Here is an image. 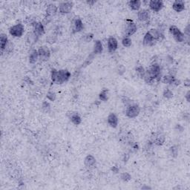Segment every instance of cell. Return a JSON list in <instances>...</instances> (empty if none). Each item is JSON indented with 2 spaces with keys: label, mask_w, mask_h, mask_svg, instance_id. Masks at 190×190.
I'll use <instances>...</instances> for the list:
<instances>
[{
  "label": "cell",
  "mask_w": 190,
  "mask_h": 190,
  "mask_svg": "<svg viewBox=\"0 0 190 190\" xmlns=\"http://www.w3.org/2000/svg\"><path fill=\"white\" fill-rule=\"evenodd\" d=\"M161 77H162V73H161V66L157 63H154L150 66L149 68L146 70V74L143 80L146 83L151 85L154 83V81H161Z\"/></svg>",
  "instance_id": "cell-1"
},
{
  "label": "cell",
  "mask_w": 190,
  "mask_h": 190,
  "mask_svg": "<svg viewBox=\"0 0 190 190\" xmlns=\"http://www.w3.org/2000/svg\"><path fill=\"white\" fill-rule=\"evenodd\" d=\"M71 73L67 69L56 70L52 69L51 71V80L55 84H63L68 81L71 77Z\"/></svg>",
  "instance_id": "cell-2"
},
{
  "label": "cell",
  "mask_w": 190,
  "mask_h": 190,
  "mask_svg": "<svg viewBox=\"0 0 190 190\" xmlns=\"http://www.w3.org/2000/svg\"><path fill=\"white\" fill-rule=\"evenodd\" d=\"M169 32L172 35L177 42H182L186 39V36H185L184 34L175 25L170 26Z\"/></svg>",
  "instance_id": "cell-3"
},
{
  "label": "cell",
  "mask_w": 190,
  "mask_h": 190,
  "mask_svg": "<svg viewBox=\"0 0 190 190\" xmlns=\"http://www.w3.org/2000/svg\"><path fill=\"white\" fill-rule=\"evenodd\" d=\"M140 112H141V107L139 105L133 103L127 106L126 114L129 118H135L139 115Z\"/></svg>",
  "instance_id": "cell-4"
},
{
  "label": "cell",
  "mask_w": 190,
  "mask_h": 190,
  "mask_svg": "<svg viewBox=\"0 0 190 190\" xmlns=\"http://www.w3.org/2000/svg\"><path fill=\"white\" fill-rule=\"evenodd\" d=\"M25 32V27L22 24L19 23L10 28L9 33L14 37H21Z\"/></svg>",
  "instance_id": "cell-5"
},
{
  "label": "cell",
  "mask_w": 190,
  "mask_h": 190,
  "mask_svg": "<svg viewBox=\"0 0 190 190\" xmlns=\"http://www.w3.org/2000/svg\"><path fill=\"white\" fill-rule=\"evenodd\" d=\"M137 30V28L135 23L132 20H131V19H127L126 20V28H125V34H126V36L129 37L130 36L135 34Z\"/></svg>",
  "instance_id": "cell-6"
},
{
  "label": "cell",
  "mask_w": 190,
  "mask_h": 190,
  "mask_svg": "<svg viewBox=\"0 0 190 190\" xmlns=\"http://www.w3.org/2000/svg\"><path fill=\"white\" fill-rule=\"evenodd\" d=\"M38 54H39V59L41 61L45 62L48 60L51 56V51L47 46H41L38 50Z\"/></svg>",
  "instance_id": "cell-7"
},
{
  "label": "cell",
  "mask_w": 190,
  "mask_h": 190,
  "mask_svg": "<svg viewBox=\"0 0 190 190\" xmlns=\"http://www.w3.org/2000/svg\"><path fill=\"white\" fill-rule=\"evenodd\" d=\"M73 6H74V3L71 2H62L59 4L58 9H59L61 14H66L71 12Z\"/></svg>",
  "instance_id": "cell-8"
},
{
  "label": "cell",
  "mask_w": 190,
  "mask_h": 190,
  "mask_svg": "<svg viewBox=\"0 0 190 190\" xmlns=\"http://www.w3.org/2000/svg\"><path fill=\"white\" fill-rule=\"evenodd\" d=\"M84 28L83 22L80 18H75L72 22V34H76V33L80 32Z\"/></svg>",
  "instance_id": "cell-9"
},
{
  "label": "cell",
  "mask_w": 190,
  "mask_h": 190,
  "mask_svg": "<svg viewBox=\"0 0 190 190\" xmlns=\"http://www.w3.org/2000/svg\"><path fill=\"white\" fill-rule=\"evenodd\" d=\"M164 6L163 2L161 0H152L149 2V8L154 12H159Z\"/></svg>",
  "instance_id": "cell-10"
},
{
  "label": "cell",
  "mask_w": 190,
  "mask_h": 190,
  "mask_svg": "<svg viewBox=\"0 0 190 190\" xmlns=\"http://www.w3.org/2000/svg\"><path fill=\"white\" fill-rule=\"evenodd\" d=\"M149 34L152 36V37L155 39V41L161 42L165 38L164 34L163 33V30L160 29H151L149 31Z\"/></svg>",
  "instance_id": "cell-11"
},
{
  "label": "cell",
  "mask_w": 190,
  "mask_h": 190,
  "mask_svg": "<svg viewBox=\"0 0 190 190\" xmlns=\"http://www.w3.org/2000/svg\"><path fill=\"white\" fill-rule=\"evenodd\" d=\"M33 28H34V32L38 36H42L43 34H45V27H44V25L42 24V22H36L34 23L32 25Z\"/></svg>",
  "instance_id": "cell-12"
},
{
  "label": "cell",
  "mask_w": 190,
  "mask_h": 190,
  "mask_svg": "<svg viewBox=\"0 0 190 190\" xmlns=\"http://www.w3.org/2000/svg\"><path fill=\"white\" fill-rule=\"evenodd\" d=\"M118 42L116 38L111 36L108 39V50L110 53H113L117 49Z\"/></svg>",
  "instance_id": "cell-13"
},
{
  "label": "cell",
  "mask_w": 190,
  "mask_h": 190,
  "mask_svg": "<svg viewBox=\"0 0 190 190\" xmlns=\"http://www.w3.org/2000/svg\"><path fill=\"white\" fill-rule=\"evenodd\" d=\"M58 11V8L56 5L50 4L48 5L47 8H46V16L52 19L53 16H54L56 14Z\"/></svg>",
  "instance_id": "cell-14"
},
{
  "label": "cell",
  "mask_w": 190,
  "mask_h": 190,
  "mask_svg": "<svg viewBox=\"0 0 190 190\" xmlns=\"http://www.w3.org/2000/svg\"><path fill=\"white\" fill-rule=\"evenodd\" d=\"M156 41L154 38L152 37L151 34H149V32L148 31L146 34H145L144 38H143V43L145 46H153L155 44Z\"/></svg>",
  "instance_id": "cell-15"
},
{
  "label": "cell",
  "mask_w": 190,
  "mask_h": 190,
  "mask_svg": "<svg viewBox=\"0 0 190 190\" xmlns=\"http://www.w3.org/2000/svg\"><path fill=\"white\" fill-rule=\"evenodd\" d=\"M84 164L87 168H94L95 165H96V159L94 156L88 154L86 157L84 159Z\"/></svg>",
  "instance_id": "cell-16"
},
{
  "label": "cell",
  "mask_w": 190,
  "mask_h": 190,
  "mask_svg": "<svg viewBox=\"0 0 190 190\" xmlns=\"http://www.w3.org/2000/svg\"><path fill=\"white\" fill-rule=\"evenodd\" d=\"M107 122L108 124L112 128H117L118 125V117L114 113H111L107 117Z\"/></svg>",
  "instance_id": "cell-17"
},
{
  "label": "cell",
  "mask_w": 190,
  "mask_h": 190,
  "mask_svg": "<svg viewBox=\"0 0 190 190\" xmlns=\"http://www.w3.org/2000/svg\"><path fill=\"white\" fill-rule=\"evenodd\" d=\"M172 8L176 12H181V11H183L185 9L184 2L181 1V0H176L172 4Z\"/></svg>",
  "instance_id": "cell-18"
},
{
  "label": "cell",
  "mask_w": 190,
  "mask_h": 190,
  "mask_svg": "<svg viewBox=\"0 0 190 190\" xmlns=\"http://www.w3.org/2000/svg\"><path fill=\"white\" fill-rule=\"evenodd\" d=\"M137 17L138 19L141 22L147 21L150 17L149 11L146 9L141 10V11H140L139 12L137 13Z\"/></svg>",
  "instance_id": "cell-19"
},
{
  "label": "cell",
  "mask_w": 190,
  "mask_h": 190,
  "mask_svg": "<svg viewBox=\"0 0 190 190\" xmlns=\"http://www.w3.org/2000/svg\"><path fill=\"white\" fill-rule=\"evenodd\" d=\"M69 119L71 121V123H74L76 126H78L82 123L81 117L79 115L77 112H71L70 113Z\"/></svg>",
  "instance_id": "cell-20"
},
{
  "label": "cell",
  "mask_w": 190,
  "mask_h": 190,
  "mask_svg": "<svg viewBox=\"0 0 190 190\" xmlns=\"http://www.w3.org/2000/svg\"><path fill=\"white\" fill-rule=\"evenodd\" d=\"M38 39H39V36H37L34 31L32 32L29 33L27 36V43L30 46H32V45L35 44V43L37 42Z\"/></svg>",
  "instance_id": "cell-21"
},
{
  "label": "cell",
  "mask_w": 190,
  "mask_h": 190,
  "mask_svg": "<svg viewBox=\"0 0 190 190\" xmlns=\"http://www.w3.org/2000/svg\"><path fill=\"white\" fill-rule=\"evenodd\" d=\"M154 137L153 138L152 143L157 146H162L165 142V137L161 134H155Z\"/></svg>",
  "instance_id": "cell-22"
},
{
  "label": "cell",
  "mask_w": 190,
  "mask_h": 190,
  "mask_svg": "<svg viewBox=\"0 0 190 190\" xmlns=\"http://www.w3.org/2000/svg\"><path fill=\"white\" fill-rule=\"evenodd\" d=\"M29 63L31 64H34L37 62L38 59H39V54H38V51H36V49L32 50L31 51L29 54Z\"/></svg>",
  "instance_id": "cell-23"
},
{
  "label": "cell",
  "mask_w": 190,
  "mask_h": 190,
  "mask_svg": "<svg viewBox=\"0 0 190 190\" xmlns=\"http://www.w3.org/2000/svg\"><path fill=\"white\" fill-rule=\"evenodd\" d=\"M103 45L100 40H96L94 42V50H93V54H100L103 52Z\"/></svg>",
  "instance_id": "cell-24"
},
{
  "label": "cell",
  "mask_w": 190,
  "mask_h": 190,
  "mask_svg": "<svg viewBox=\"0 0 190 190\" xmlns=\"http://www.w3.org/2000/svg\"><path fill=\"white\" fill-rule=\"evenodd\" d=\"M8 39L7 35L5 34H2L0 36V44H1V49L2 51H3L5 50V48H6V46L8 44Z\"/></svg>",
  "instance_id": "cell-25"
},
{
  "label": "cell",
  "mask_w": 190,
  "mask_h": 190,
  "mask_svg": "<svg viewBox=\"0 0 190 190\" xmlns=\"http://www.w3.org/2000/svg\"><path fill=\"white\" fill-rule=\"evenodd\" d=\"M129 7L133 11H138L141 6V2L140 0H134V1L129 2Z\"/></svg>",
  "instance_id": "cell-26"
},
{
  "label": "cell",
  "mask_w": 190,
  "mask_h": 190,
  "mask_svg": "<svg viewBox=\"0 0 190 190\" xmlns=\"http://www.w3.org/2000/svg\"><path fill=\"white\" fill-rule=\"evenodd\" d=\"M99 99L103 102L108 101V100H109V90L107 88H104L101 91V92L99 94Z\"/></svg>",
  "instance_id": "cell-27"
},
{
  "label": "cell",
  "mask_w": 190,
  "mask_h": 190,
  "mask_svg": "<svg viewBox=\"0 0 190 190\" xmlns=\"http://www.w3.org/2000/svg\"><path fill=\"white\" fill-rule=\"evenodd\" d=\"M175 80V76H171V75L168 74V75H165L163 77V83H165V84H169V85H173V83H174Z\"/></svg>",
  "instance_id": "cell-28"
},
{
  "label": "cell",
  "mask_w": 190,
  "mask_h": 190,
  "mask_svg": "<svg viewBox=\"0 0 190 190\" xmlns=\"http://www.w3.org/2000/svg\"><path fill=\"white\" fill-rule=\"evenodd\" d=\"M136 72L141 79H143V78H144L145 74H146V70H145V68H143L142 66H140L136 68Z\"/></svg>",
  "instance_id": "cell-29"
},
{
  "label": "cell",
  "mask_w": 190,
  "mask_h": 190,
  "mask_svg": "<svg viewBox=\"0 0 190 190\" xmlns=\"http://www.w3.org/2000/svg\"><path fill=\"white\" fill-rule=\"evenodd\" d=\"M163 97L166 98V99H171L173 97V93L169 88H165V90L163 91Z\"/></svg>",
  "instance_id": "cell-30"
},
{
  "label": "cell",
  "mask_w": 190,
  "mask_h": 190,
  "mask_svg": "<svg viewBox=\"0 0 190 190\" xmlns=\"http://www.w3.org/2000/svg\"><path fill=\"white\" fill-rule=\"evenodd\" d=\"M122 44L124 47L129 48L131 46V39L128 36H125L122 39Z\"/></svg>",
  "instance_id": "cell-31"
},
{
  "label": "cell",
  "mask_w": 190,
  "mask_h": 190,
  "mask_svg": "<svg viewBox=\"0 0 190 190\" xmlns=\"http://www.w3.org/2000/svg\"><path fill=\"white\" fill-rule=\"evenodd\" d=\"M169 152H170V154H171V157H173V158H176V157L178 156V147H177V146H171V147L169 149Z\"/></svg>",
  "instance_id": "cell-32"
},
{
  "label": "cell",
  "mask_w": 190,
  "mask_h": 190,
  "mask_svg": "<svg viewBox=\"0 0 190 190\" xmlns=\"http://www.w3.org/2000/svg\"><path fill=\"white\" fill-rule=\"evenodd\" d=\"M120 178L121 180L123 181H125V182H127V181H129L131 180V175L129 174V173L128 172H124V173H122L120 175Z\"/></svg>",
  "instance_id": "cell-33"
},
{
  "label": "cell",
  "mask_w": 190,
  "mask_h": 190,
  "mask_svg": "<svg viewBox=\"0 0 190 190\" xmlns=\"http://www.w3.org/2000/svg\"><path fill=\"white\" fill-rule=\"evenodd\" d=\"M56 95L54 92H53V91H48L47 94V98L49 100L54 101L55 100H56Z\"/></svg>",
  "instance_id": "cell-34"
},
{
  "label": "cell",
  "mask_w": 190,
  "mask_h": 190,
  "mask_svg": "<svg viewBox=\"0 0 190 190\" xmlns=\"http://www.w3.org/2000/svg\"><path fill=\"white\" fill-rule=\"evenodd\" d=\"M13 50H14V45H13V43H11L9 42L8 44V46H6V48H5L4 51H5V53H11L12 52ZM2 51V52H3Z\"/></svg>",
  "instance_id": "cell-35"
},
{
  "label": "cell",
  "mask_w": 190,
  "mask_h": 190,
  "mask_svg": "<svg viewBox=\"0 0 190 190\" xmlns=\"http://www.w3.org/2000/svg\"><path fill=\"white\" fill-rule=\"evenodd\" d=\"M36 19H35V18H33L32 16H28V17H26L25 20V22L27 23V24L28 25H32L34 23L36 22Z\"/></svg>",
  "instance_id": "cell-36"
},
{
  "label": "cell",
  "mask_w": 190,
  "mask_h": 190,
  "mask_svg": "<svg viewBox=\"0 0 190 190\" xmlns=\"http://www.w3.org/2000/svg\"><path fill=\"white\" fill-rule=\"evenodd\" d=\"M42 110L46 112H49L50 109H51V107H50V104L47 102H43L42 106Z\"/></svg>",
  "instance_id": "cell-37"
},
{
  "label": "cell",
  "mask_w": 190,
  "mask_h": 190,
  "mask_svg": "<svg viewBox=\"0 0 190 190\" xmlns=\"http://www.w3.org/2000/svg\"><path fill=\"white\" fill-rule=\"evenodd\" d=\"M125 71H126V68L124 67V66H123V65H120V66H118V68H117V73L119 74L120 75H122L125 73Z\"/></svg>",
  "instance_id": "cell-38"
},
{
  "label": "cell",
  "mask_w": 190,
  "mask_h": 190,
  "mask_svg": "<svg viewBox=\"0 0 190 190\" xmlns=\"http://www.w3.org/2000/svg\"><path fill=\"white\" fill-rule=\"evenodd\" d=\"M185 35V36H187L188 38L189 37V35H190V30H189V25H188L187 26H186V28H185L184 30V33H183Z\"/></svg>",
  "instance_id": "cell-39"
},
{
  "label": "cell",
  "mask_w": 190,
  "mask_h": 190,
  "mask_svg": "<svg viewBox=\"0 0 190 190\" xmlns=\"http://www.w3.org/2000/svg\"><path fill=\"white\" fill-rule=\"evenodd\" d=\"M93 37H94V35L92 34H88L86 35V40L87 42H90L91 40H92Z\"/></svg>",
  "instance_id": "cell-40"
},
{
  "label": "cell",
  "mask_w": 190,
  "mask_h": 190,
  "mask_svg": "<svg viewBox=\"0 0 190 190\" xmlns=\"http://www.w3.org/2000/svg\"><path fill=\"white\" fill-rule=\"evenodd\" d=\"M131 146L133 149L135 150V151H137L138 149H139V146L137 143H131Z\"/></svg>",
  "instance_id": "cell-41"
},
{
  "label": "cell",
  "mask_w": 190,
  "mask_h": 190,
  "mask_svg": "<svg viewBox=\"0 0 190 190\" xmlns=\"http://www.w3.org/2000/svg\"><path fill=\"white\" fill-rule=\"evenodd\" d=\"M56 40V39L54 36H49V37L47 38V42H48L49 43H54Z\"/></svg>",
  "instance_id": "cell-42"
},
{
  "label": "cell",
  "mask_w": 190,
  "mask_h": 190,
  "mask_svg": "<svg viewBox=\"0 0 190 190\" xmlns=\"http://www.w3.org/2000/svg\"><path fill=\"white\" fill-rule=\"evenodd\" d=\"M184 85L186 86H187V87H189V85H190V80L189 79H186L184 80Z\"/></svg>",
  "instance_id": "cell-43"
},
{
  "label": "cell",
  "mask_w": 190,
  "mask_h": 190,
  "mask_svg": "<svg viewBox=\"0 0 190 190\" xmlns=\"http://www.w3.org/2000/svg\"><path fill=\"white\" fill-rule=\"evenodd\" d=\"M111 170H112L113 172L114 173H117L118 171H119V169H118L117 167H116V166H113V167L111 168Z\"/></svg>",
  "instance_id": "cell-44"
},
{
  "label": "cell",
  "mask_w": 190,
  "mask_h": 190,
  "mask_svg": "<svg viewBox=\"0 0 190 190\" xmlns=\"http://www.w3.org/2000/svg\"><path fill=\"white\" fill-rule=\"evenodd\" d=\"M189 94H190V91H188L187 93H186V100H187V102H189V100H190V99H189L190 95Z\"/></svg>",
  "instance_id": "cell-45"
},
{
  "label": "cell",
  "mask_w": 190,
  "mask_h": 190,
  "mask_svg": "<svg viewBox=\"0 0 190 190\" xmlns=\"http://www.w3.org/2000/svg\"><path fill=\"white\" fill-rule=\"evenodd\" d=\"M95 2H95V1H92V2H91V1L88 2H88H87L88 4V5H94Z\"/></svg>",
  "instance_id": "cell-46"
}]
</instances>
